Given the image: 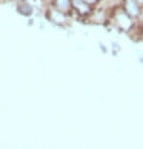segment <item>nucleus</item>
Returning <instances> with one entry per match:
<instances>
[{
    "mask_svg": "<svg viewBox=\"0 0 143 149\" xmlns=\"http://www.w3.org/2000/svg\"><path fill=\"white\" fill-rule=\"evenodd\" d=\"M140 28H142V34H143V20H142V23H140Z\"/></svg>",
    "mask_w": 143,
    "mask_h": 149,
    "instance_id": "obj_1",
    "label": "nucleus"
}]
</instances>
